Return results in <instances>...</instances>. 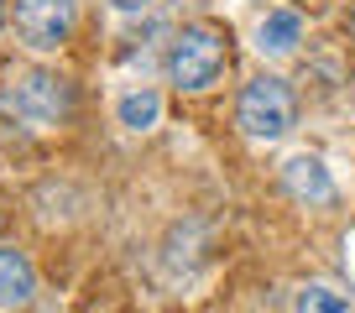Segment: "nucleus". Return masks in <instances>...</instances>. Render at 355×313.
<instances>
[{
	"label": "nucleus",
	"instance_id": "obj_6",
	"mask_svg": "<svg viewBox=\"0 0 355 313\" xmlns=\"http://www.w3.org/2000/svg\"><path fill=\"white\" fill-rule=\"evenodd\" d=\"M32 292H37V271L26 251L0 246V308H21V303H32Z\"/></svg>",
	"mask_w": 355,
	"mask_h": 313
},
{
	"label": "nucleus",
	"instance_id": "obj_1",
	"mask_svg": "<svg viewBox=\"0 0 355 313\" xmlns=\"http://www.w3.org/2000/svg\"><path fill=\"white\" fill-rule=\"evenodd\" d=\"M162 68H167V84H178L183 94H204V89H214L220 73L230 68V37H225L220 26H209V21H193L167 42Z\"/></svg>",
	"mask_w": 355,
	"mask_h": 313
},
{
	"label": "nucleus",
	"instance_id": "obj_9",
	"mask_svg": "<svg viewBox=\"0 0 355 313\" xmlns=\"http://www.w3.org/2000/svg\"><path fill=\"white\" fill-rule=\"evenodd\" d=\"M293 313H350V303H345L334 287H319V282H313V287L298 292V308Z\"/></svg>",
	"mask_w": 355,
	"mask_h": 313
},
{
	"label": "nucleus",
	"instance_id": "obj_3",
	"mask_svg": "<svg viewBox=\"0 0 355 313\" xmlns=\"http://www.w3.org/2000/svg\"><path fill=\"white\" fill-rule=\"evenodd\" d=\"M235 125H241L251 141H282V136L298 125V100H293L288 78H251L241 89V105H235Z\"/></svg>",
	"mask_w": 355,
	"mask_h": 313
},
{
	"label": "nucleus",
	"instance_id": "obj_2",
	"mask_svg": "<svg viewBox=\"0 0 355 313\" xmlns=\"http://www.w3.org/2000/svg\"><path fill=\"white\" fill-rule=\"evenodd\" d=\"M6 110L26 120L32 131H53L73 115V84L63 73H47V68H26L6 84Z\"/></svg>",
	"mask_w": 355,
	"mask_h": 313
},
{
	"label": "nucleus",
	"instance_id": "obj_10",
	"mask_svg": "<svg viewBox=\"0 0 355 313\" xmlns=\"http://www.w3.org/2000/svg\"><path fill=\"white\" fill-rule=\"evenodd\" d=\"M110 6H115V11H125V16H141L152 0H110Z\"/></svg>",
	"mask_w": 355,
	"mask_h": 313
},
{
	"label": "nucleus",
	"instance_id": "obj_12",
	"mask_svg": "<svg viewBox=\"0 0 355 313\" xmlns=\"http://www.w3.org/2000/svg\"><path fill=\"white\" fill-rule=\"evenodd\" d=\"M0 26H6V6H0Z\"/></svg>",
	"mask_w": 355,
	"mask_h": 313
},
{
	"label": "nucleus",
	"instance_id": "obj_4",
	"mask_svg": "<svg viewBox=\"0 0 355 313\" xmlns=\"http://www.w3.org/2000/svg\"><path fill=\"white\" fill-rule=\"evenodd\" d=\"M16 37L37 53H58L78 26V0H16Z\"/></svg>",
	"mask_w": 355,
	"mask_h": 313
},
{
	"label": "nucleus",
	"instance_id": "obj_7",
	"mask_svg": "<svg viewBox=\"0 0 355 313\" xmlns=\"http://www.w3.org/2000/svg\"><path fill=\"white\" fill-rule=\"evenodd\" d=\"M303 42V16L298 11H266L261 26H256V47H261L266 57H288L298 53Z\"/></svg>",
	"mask_w": 355,
	"mask_h": 313
},
{
	"label": "nucleus",
	"instance_id": "obj_8",
	"mask_svg": "<svg viewBox=\"0 0 355 313\" xmlns=\"http://www.w3.org/2000/svg\"><path fill=\"white\" fill-rule=\"evenodd\" d=\"M115 115H121L125 131H152V125L162 120V94L157 89H131V94H121Z\"/></svg>",
	"mask_w": 355,
	"mask_h": 313
},
{
	"label": "nucleus",
	"instance_id": "obj_11",
	"mask_svg": "<svg viewBox=\"0 0 355 313\" xmlns=\"http://www.w3.org/2000/svg\"><path fill=\"white\" fill-rule=\"evenodd\" d=\"M350 37H355V6H350Z\"/></svg>",
	"mask_w": 355,
	"mask_h": 313
},
{
	"label": "nucleus",
	"instance_id": "obj_5",
	"mask_svg": "<svg viewBox=\"0 0 355 313\" xmlns=\"http://www.w3.org/2000/svg\"><path fill=\"white\" fill-rule=\"evenodd\" d=\"M282 188L298 204H309V209L334 204V178H329V168H324L319 156H293V162H282Z\"/></svg>",
	"mask_w": 355,
	"mask_h": 313
}]
</instances>
